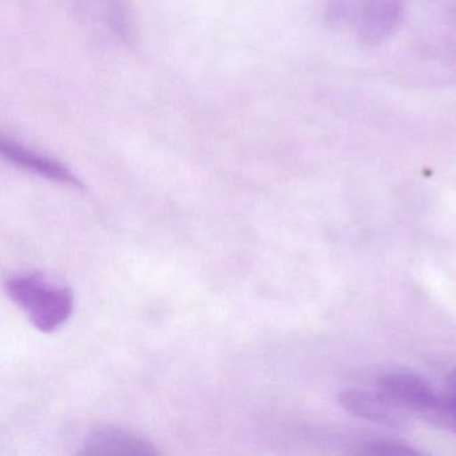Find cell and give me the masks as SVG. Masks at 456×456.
<instances>
[{
    "label": "cell",
    "mask_w": 456,
    "mask_h": 456,
    "mask_svg": "<svg viewBox=\"0 0 456 456\" xmlns=\"http://www.w3.org/2000/svg\"><path fill=\"white\" fill-rule=\"evenodd\" d=\"M4 288L9 297L41 332H54L73 314L74 297L71 290L58 287L38 274L10 277Z\"/></svg>",
    "instance_id": "obj_1"
},
{
    "label": "cell",
    "mask_w": 456,
    "mask_h": 456,
    "mask_svg": "<svg viewBox=\"0 0 456 456\" xmlns=\"http://www.w3.org/2000/svg\"><path fill=\"white\" fill-rule=\"evenodd\" d=\"M378 391L407 412L431 416L439 403V395L428 381L411 372H389L378 379Z\"/></svg>",
    "instance_id": "obj_2"
},
{
    "label": "cell",
    "mask_w": 456,
    "mask_h": 456,
    "mask_svg": "<svg viewBox=\"0 0 456 456\" xmlns=\"http://www.w3.org/2000/svg\"><path fill=\"white\" fill-rule=\"evenodd\" d=\"M338 405L356 418L379 424V426L402 428L407 424V411L395 404L380 391H365L360 388L344 389L338 396Z\"/></svg>",
    "instance_id": "obj_3"
},
{
    "label": "cell",
    "mask_w": 456,
    "mask_h": 456,
    "mask_svg": "<svg viewBox=\"0 0 456 456\" xmlns=\"http://www.w3.org/2000/svg\"><path fill=\"white\" fill-rule=\"evenodd\" d=\"M354 9L360 41L378 45L388 38L402 22L404 0H357Z\"/></svg>",
    "instance_id": "obj_4"
},
{
    "label": "cell",
    "mask_w": 456,
    "mask_h": 456,
    "mask_svg": "<svg viewBox=\"0 0 456 456\" xmlns=\"http://www.w3.org/2000/svg\"><path fill=\"white\" fill-rule=\"evenodd\" d=\"M149 440L117 427H101L90 432L79 455H157Z\"/></svg>",
    "instance_id": "obj_5"
},
{
    "label": "cell",
    "mask_w": 456,
    "mask_h": 456,
    "mask_svg": "<svg viewBox=\"0 0 456 456\" xmlns=\"http://www.w3.org/2000/svg\"><path fill=\"white\" fill-rule=\"evenodd\" d=\"M431 416L456 432V368L448 375L444 392L439 395V403Z\"/></svg>",
    "instance_id": "obj_7"
},
{
    "label": "cell",
    "mask_w": 456,
    "mask_h": 456,
    "mask_svg": "<svg viewBox=\"0 0 456 456\" xmlns=\"http://www.w3.org/2000/svg\"><path fill=\"white\" fill-rule=\"evenodd\" d=\"M0 149L4 159H9L12 164L22 169L28 170L34 175H41L47 180L57 181V183H65V185L74 186V188H82V183L77 175L71 173L68 167H63L61 162L37 153L20 143L15 142L12 138H2L0 141Z\"/></svg>",
    "instance_id": "obj_6"
},
{
    "label": "cell",
    "mask_w": 456,
    "mask_h": 456,
    "mask_svg": "<svg viewBox=\"0 0 456 456\" xmlns=\"http://www.w3.org/2000/svg\"><path fill=\"white\" fill-rule=\"evenodd\" d=\"M362 451L365 455H384V456H402V455H419V451L397 440H373L362 445Z\"/></svg>",
    "instance_id": "obj_8"
}]
</instances>
